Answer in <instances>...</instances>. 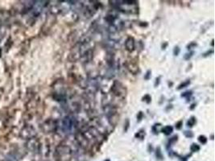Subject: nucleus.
<instances>
[{
    "label": "nucleus",
    "mask_w": 215,
    "mask_h": 161,
    "mask_svg": "<svg viewBox=\"0 0 215 161\" xmlns=\"http://www.w3.org/2000/svg\"><path fill=\"white\" fill-rule=\"evenodd\" d=\"M195 122H196V119H195L194 117H192V118H191L188 121V126H193V125L195 124Z\"/></svg>",
    "instance_id": "obj_5"
},
{
    "label": "nucleus",
    "mask_w": 215,
    "mask_h": 161,
    "mask_svg": "<svg viewBox=\"0 0 215 161\" xmlns=\"http://www.w3.org/2000/svg\"><path fill=\"white\" fill-rule=\"evenodd\" d=\"M76 126L77 122L73 117L67 116L62 120L61 128L65 133H71L72 131L75 129Z\"/></svg>",
    "instance_id": "obj_1"
},
{
    "label": "nucleus",
    "mask_w": 215,
    "mask_h": 161,
    "mask_svg": "<svg viewBox=\"0 0 215 161\" xmlns=\"http://www.w3.org/2000/svg\"><path fill=\"white\" fill-rule=\"evenodd\" d=\"M189 83H190V82H189V81H187L186 82H184V83H182V84H181V85H180V86H179V87H178V89H179V90H180V89H181V88H184V86H188V85Z\"/></svg>",
    "instance_id": "obj_7"
},
{
    "label": "nucleus",
    "mask_w": 215,
    "mask_h": 161,
    "mask_svg": "<svg viewBox=\"0 0 215 161\" xmlns=\"http://www.w3.org/2000/svg\"><path fill=\"white\" fill-rule=\"evenodd\" d=\"M198 139H199V141H200V142H201V143H203V144H205V143L207 142L206 137L204 136V135H201V136H199Z\"/></svg>",
    "instance_id": "obj_6"
},
{
    "label": "nucleus",
    "mask_w": 215,
    "mask_h": 161,
    "mask_svg": "<svg viewBox=\"0 0 215 161\" xmlns=\"http://www.w3.org/2000/svg\"><path fill=\"white\" fill-rule=\"evenodd\" d=\"M126 49L127 51L132 52L135 49V40L132 37H128L127 40H126Z\"/></svg>",
    "instance_id": "obj_2"
},
{
    "label": "nucleus",
    "mask_w": 215,
    "mask_h": 161,
    "mask_svg": "<svg viewBox=\"0 0 215 161\" xmlns=\"http://www.w3.org/2000/svg\"><path fill=\"white\" fill-rule=\"evenodd\" d=\"M200 150V147H199L198 145L197 144H195V143H193L192 146H191V151H199Z\"/></svg>",
    "instance_id": "obj_4"
},
{
    "label": "nucleus",
    "mask_w": 215,
    "mask_h": 161,
    "mask_svg": "<svg viewBox=\"0 0 215 161\" xmlns=\"http://www.w3.org/2000/svg\"><path fill=\"white\" fill-rule=\"evenodd\" d=\"M162 131H163V133H164L165 135H170L171 133L172 132V127L170 126H165V127H164V128H163Z\"/></svg>",
    "instance_id": "obj_3"
},
{
    "label": "nucleus",
    "mask_w": 215,
    "mask_h": 161,
    "mask_svg": "<svg viewBox=\"0 0 215 161\" xmlns=\"http://www.w3.org/2000/svg\"><path fill=\"white\" fill-rule=\"evenodd\" d=\"M180 124H181V122H179V123H178V124H177V126H176V128H177V129H180Z\"/></svg>",
    "instance_id": "obj_8"
}]
</instances>
